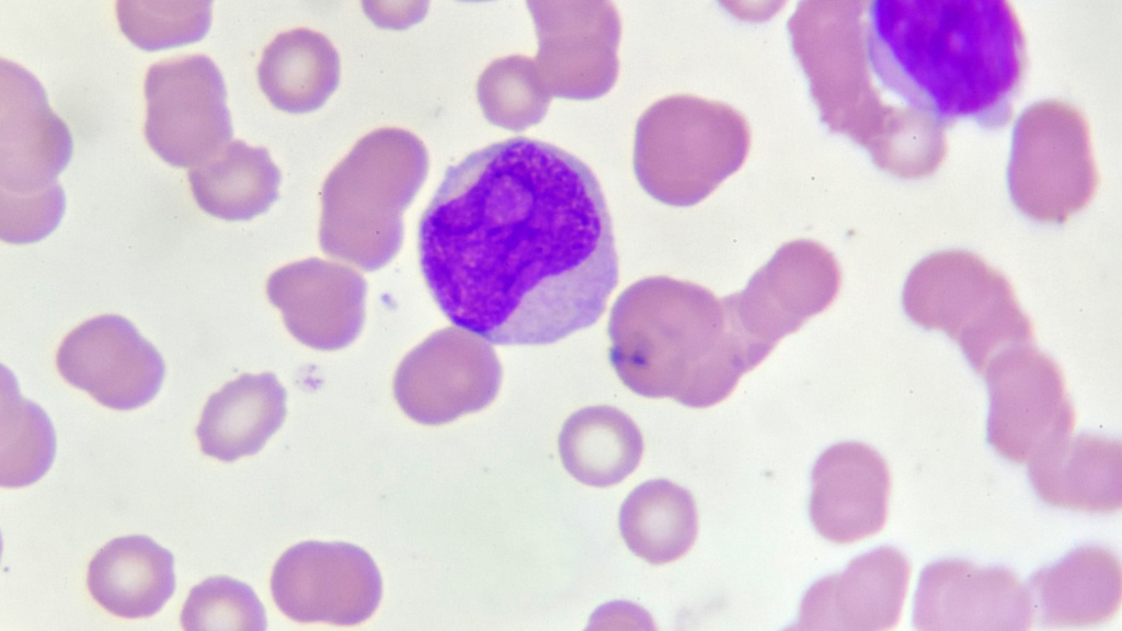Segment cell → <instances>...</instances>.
Instances as JSON below:
<instances>
[{"mask_svg":"<svg viewBox=\"0 0 1122 631\" xmlns=\"http://www.w3.org/2000/svg\"><path fill=\"white\" fill-rule=\"evenodd\" d=\"M425 283L457 326L543 345L594 324L618 284L612 223L579 158L518 136L449 167L419 225Z\"/></svg>","mask_w":1122,"mask_h":631,"instance_id":"obj_1","label":"cell"},{"mask_svg":"<svg viewBox=\"0 0 1122 631\" xmlns=\"http://www.w3.org/2000/svg\"><path fill=\"white\" fill-rule=\"evenodd\" d=\"M1027 66L1006 0H849L805 65L821 121L871 159L898 156L959 119L1006 126Z\"/></svg>","mask_w":1122,"mask_h":631,"instance_id":"obj_2","label":"cell"},{"mask_svg":"<svg viewBox=\"0 0 1122 631\" xmlns=\"http://www.w3.org/2000/svg\"><path fill=\"white\" fill-rule=\"evenodd\" d=\"M608 336L610 364L627 388L699 409L726 399L766 357L744 333L731 295L667 276L618 296Z\"/></svg>","mask_w":1122,"mask_h":631,"instance_id":"obj_3","label":"cell"},{"mask_svg":"<svg viewBox=\"0 0 1122 631\" xmlns=\"http://www.w3.org/2000/svg\"><path fill=\"white\" fill-rule=\"evenodd\" d=\"M428 171V153L414 134L374 130L330 172L322 187V251L364 271L386 265L403 239L402 215Z\"/></svg>","mask_w":1122,"mask_h":631,"instance_id":"obj_4","label":"cell"},{"mask_svg":"<svg viewBox=\"0 0 1122 631\" xmlns=\"http://www.w3.org/2000/svg\"><path fill=\"white\" fill-rule=\"evenodd\" d=\"M751 146L745 117L691 94L657 101L639 118L633 165L640 185L671 206H691L741 169Z\"/></svg>","mask_w":1122,"mask_h":631,"instance_id":"obj_5","label":"cell"},{"mask_svg":"<svg viewBox=\"0 0 1122 631\" xmlns=\"http://www.w3.org/2000/svg\"><path fill=\"white\" fill-rule=\"evenodd\" d=\"M903 306L915 323L955 341L980 375L995 355L1034 340L1033 323L1009 280L969 251L921 260L906 279Z\"/></svg>","mask_w":1122,"mask_h":631,"instance_id":"obj_6","label":"cell"},{"mask_svg":"<svg viewBox=\"0 0 1122 631\" xmlns=\"http://www.w3.org/2000/svg\"><path fill=\"white\" fill-rule=\"evenodd\" d=\"M1099 183L1089 124L1079 108L1044 100L1020 114L1007 167L1016 207L1034 220L1062 223L1090 203Z\"/></svg>","mask_w":1122,"mask_h":631,"instance_id":"obj_7","label":"cell"},{"mask_svg":"<svg viewBox=\"0 0 1122 631\" xmlns=\"http://www.w3.org/2000/svg\"><path fill=\"white\" fill-rule=\"evenodd\" d=\"M989 393L987 437L1016 463L1071 436L1076 412L1055 360L1030 344L995 355L981 372Z\"/></svg>","mask_w":1122,"mask_h":631,"instance_id":"obj_8","label":"cell"},{"mask_svg":"<svg viewBox=\"0 0 1122 631\" xmlns=\"http://www.w3.org/2000/svg\"><path fill=\"white\" fill-rule=\"evenodd\" d=\"M145 137L175 168H195L215 157L233 135L224 78L205 55L163 59L145 77Z\"/></svg>","mask_w":1122,"mask_h":631,"instance_id":"obj_9","label":"cell"},{"mask_svg":"<svg viewBox=\"0 0 1122 631\" xmlns=\"http://www.w3.org/2000/svg\"><path fill=\"white\" fill-rule=\"evenodd\" d=\"M501 381L502 367L493 347L456 325L431 334L403 358L393 392L412 420L440 425L488 406Z\"/></svg>","mask_w":1122,"mask_h":631,"instance_id":"obj_10","label":"cell"},{"mask_svg":"<svg viewBox=\"0 0 1122 631\" xmlns=\"http://www.w3.org/2000/svg\"><path fill=\"white\" fill-rule=\"evenodd\" d=\"M271 590L277 607L295 621L353 626L376 610L381 578L370 555L356 546L306 541L278 559Z\"/></svg>","mask_w":1122,"mask_h":631,"instance_id":"obj_11","label":"cell"},{"mask_svg":"<svg viewBox=\"0 0 1122 631\" xmlns=\"http://www.w3.org/2000/svg\"><path fill=\"white\" fill-rule=\"evenodd\" d=\"M840 282L837 260L823 244L806 239L785 243L733 294L741 326L768 356L782 337L834 301Z\"/></svg>","mask_w":1122,"mask_h":631,"instance_id":"obj_12","label":"cell"},{"mask_svg":"<svg viewBox=\"0 0 1122 631\" xmlns=\"http://www.w3.org/2000/svg\"><path fill=\"white\" fill-rule=\"evenodd\" d=\"M56 365L61 377L115 410L145 405L158 393L164 363L156 347L127 319L104 314L72 330Z\"/></svg>","mask_w":1122,"mask_h":631,"instance_id":"obj_13","label":"cell"},{"mask_svg":"<svg viewBox=\"0 0 1122 631\" xmlns=\"http://www.w3.org/2000/svg\"><path fill=\"white\" fill-rule=\"evenodd\" d=\"M1033 617L1028 588L1006 569L942 560L919 576L913 611L917 630H1029Z\"/></svg>","mask_w":1122,"mask_h":631,"instance_id":"obj_14","label":"cell"},{"mask_svg":"<svg viewBox=\"0 0 1122 631\" xmlns=\"http://www.w3.org/2000/svg\"><path fill=\"white\" fill-rule=\"evenodd\" d=\"M0 64V191L37 192L70 161L71 134L32 73L4 58Z\"/></svg>","mask_w":1122,"mask_h":631,"instance_id":"obj_15","label":"cell"},{"mask_svg":"<svg viewBox=\"0 0 1122 631\" xmlns=\"http://www.w3.org/2000/svg\"><path fill=\"white\" fill-rule=\"evenodd\" d=\"M594 2L583 8H571V2H528L539 37V51L535 58L538 74L552 95L575 100L598 97L610 89L617 77L616 49L619 39V20L615 12L599 26L609 11L607 7L591 26Z\"/></svg>","mask_w":1122,"mask_h":631,"instance_id":"obj_16","label":"cell"},{"mask_svg":"<svg viewBox=\"0 0 1122 631\" xmlns=\"http://www.w3.org/2000/svg\"><path fill=\"white\" fill-rule=\"evenodd\" d=\"M266 292L290 333L310 347H344L362 330L366 282L346 265L318 257L291 263L270 276Z\"/></svg>","mask_w":1122,"mask_h":631,"instance_id":"obj_17","label":"cell"},{"mask_svg":"<svg viewBox=\"0 0 1122 631\" xmlns=\"http://www.w3.org/2000/svg\"><path fill=\"white\" fill-rule=\"evenodd\" d=\"M911 574L907 558L892 547L861 554L809 588L794 629L891 630L901 619Z\"/></svg>","mask_w":1122,"mask_h":631,"instance_id":"obj_18","label":"cell"},{"mask_svg":"<svg viewBox=\"0 0 1122 631\" xmlns=\"http://www.w3.org/2000/svg\"><path fill=\"white\" fill-rule=\"evenodd\" d=\"M891 475L871 447L839 443L826 449L812 471L810 516L816 531L836 544H850L883 529Z\"/></svg>","mask_w":1122,"mask_h":631,"instance_id":"obj_19","label":"cell"},{"mask_svg":"<svg viewBox=\"0 0 1122 631\" xmlns=\"http://www.w3.org/2000/svg\"><path fill=\"white\" fill-rule=\"evenodd\" d=\"M1035 493L1073 510L1110 514L1122 507V445L1099 435L1068 436L1029 462Z\"/></svg>","mask_w":1122,"mask_h":631,"instance_id":"obj_20","label":"cell"},{"mask_svg":"<svg viewBox=\"0 0 1122 631\" xmlns=\"http://www.w3.org/2000/svg\"><path fill=\"white\" fill-rule=\"evenodd\" d=\"M1028 586L1040 627L1102 624L1120 611L1121 564L1107 549L1083 547L1034 573Z\"/></svg>","mask_w":1122,"mask_h":631,"instance_id":"obj_21","label":"cell"},{"mask_svg":"<svg viewBox=\"0 0 1122 631\" xmlns=\"http://www.w3.org/2000/svg\"><path fill=\"white\" fill-rule=\"evenodd\" d=\"M89 590L112 615H154L175 587L172 553L147 536H126L102 547L89 564Z\"/></svg>","mask_w":1122,"mask_h":631,"instance_id":"obj_22","label":"cell"},{"mask_svg":"<svg viewBox=\"0 0 1122 631\" xmlns=\"http://www.w3.org/2000/svg\"><path fill=\"white\" fill-rule=\"evenodd\" d=\"M285 416L286 391L276 377L244 374L208 399L196 436L204 454L233 461L257 452Z\"/></svg>","mask_w":1122,"mask_h":631,"instance_id":"obj_23","label":"cell"},{"mask_svg":"<svg viewBox=\"0 0 1122 631\" xmlns=\"http://www.w3.org/2000/svg\"><path fill=\"white\" fill-rule=\"evenodd\" d=\"M260 87L278 110L301 114L319 108L335 91L340 58L321 33L295 28L264 49L257 67Z\"/></svg>","mask_w":1122,"mask_h":631,"instance_id":"obj_24","label":"cell"},{"mask_svg":"<svg viewBox=\"0 0 1122 631\" xmlns=\"http://www.w3.org/2000/svg\"><path fill=\"white\" fill-rule=\"evenodd\" d=\"M282 174L265 148L230 141L220 152L188 171L197 205L229 221L250 220L277 199Z\"/></svg>","mask_w":1122,"mask_h":631,"instance_id":"obj_25","label":"cell"},{"mask_svg":"<svg viewBox=\"0 0 1122 631\" xmlns=\"http://www.w3.org/2000/svg\"><path fill=\"white\" fill-rule=\"evenodd\" d=\"M559 451L565 469L580 482L606 487L622 481L638 466L643 451L641 433L616 408L581 409L563 424Z\"/></svg>","mask_w":1122,"mask_h":631,"instance_id":"obj_26","label":"cell"},{"mask_svg":"<svg viewBox=\"0 0 1122 631\" xmlns=\"http://www.w3.org/2000/svg\"><path fill=\"white\" fill-rule=\"evenodd\" d=\"M619 528L631 552L646 562L660 565L678 560L698 534L694 497L668 480L646 481L625 500Z\"/></svg>","mask_w":1122,"mask_h":631,"instance_id":"obj_27","label":"cell"},{"mask_svg":"<svg viewBox=\"0 0 1122 631\" xmlns=\"http://www.w3.org/2000/svg\"><path fill=\"white\" fill-rule=\"evenodd\" d=\"M3 381V380H2ZM56 436L50 420L23 398L15 379L2 382L0 484L22 487L39 480L53 463Z\"/></svg>","mask_w":1122,"mask_h":631,"instance_id":"obj_28","label":"cell"},{"mask_svg":"<svg viewBox=\"0 0 1122 631\" xmlns=\"http://www.w3.org/2000/svg\"><path fill=\"white\" fill-rule=\"evenodd\" d=\"M116 14L133 44L154 51L202 39L211 23V1L119 0Z\"/></svg>","mask_w":1122,"mask_h":631,"instance_id":"obj_29","label":"cell"},{"mask_svg":"<svg viewBox=\"0 0 1122 631\" xmlns=\"http://www.w3.org/2000/svg\"><path fill=\"white\" fill-rule=\"evenodd\" d=\"M180 621L187 631L266 628L265 610L252 588L228 576H214L194 586Z\"/></svg>","mask_w":1122,"mask_h":631,"instance_id":"obj_30","label":"cell"},{"mask_svg":"<svg viewBox=\"0 0 1122 631\" xmlns=\"http://www.w3.org/2000/svg\"><path fill=\"white\" fill-rule=\"evenodd\" d=\"M65 207V193L58 181L33 193L0 191L1 239L14 244L39 241L57 227Z\"/></svg>","mask_w":1122,"mask_h":631,"instance_id":"obj_31","label":"cell"}]
</instances>
